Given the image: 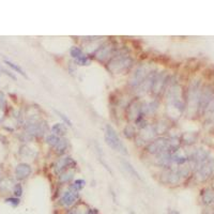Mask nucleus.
<instances>
[{
    "instance_id": "39448f33",
    "label": "nucleus",
    "mask_w": 214,
    "mask_h": 214,
    "mask_svg": "<svg viewBox=\"0 0 214 214\" xmlns=\"http://www.w3.org/2000/svg\"><path fill=\"white\" fill-rule=\"evenodd\" d=\"M75 165L74 160L71 156H63L61 159H59L57 161V163L55 164V170L57 174H61L64 170H66L68 168H72V166Z\"/></svg>"
},
{
    "instance_id": "f8f14e48",
    "label": "nucleus",
    "mask_w": 214,
    "mask_h": 214,
    "mask_svg": "<svg viewBox=\"0 0 214 214\" xmlns=\"http://www.w3.org/2000/svg\"><path fill=\"white\" fill-rule=\"evenodd\" d=\"M60 140H61V138H60L59 136L55 135V134H51V135H48L46 137V142L49 145V146L54 147V148L59 144Z\"/></svg>"
},
{
    "instance_id": "aec40b11",
    "label": "nucleus",
    "mask_w": 214,
    "mask_h": 214,
    "mask_svg": "<svg viewBox=\"0 0 214 214\" xmlns=\"http://www.w3.org/2000/svg\"><path fill=\"white\" fill-rule=\"evenodd\" d=\"M13 192H14V195L16 196L17 198L21 197V194H23V186H21V185L18 183V184H16L14 186V189H13Z\"/></svg>"
},
{
    "instance_id": "1a4fd4ad",
    "label": "nucleus",
    "mask_w": 214,
    "mask_h": 214,
    "mask_svg": "<svg viewBox=\"0 0 214 214\" xmlns=\"http://www.w3.org/2000/svg\"><path fill=\"white\" fill-rule=\"evenodd\" d=\"M121 164H122L123 168H124V169L126 170V171L129 172V174L131 175V176L135 177V178H137V179H139V180H140L139 174H138V172L136 171L135 169H134V167L131 165V164L129 163V162H127V161H124V160H122V161H121Z\"/></svg>"
},
{
    "instance_id": "4be33fe9",
    "label": "nucleus",
    "mask_w": 214,
    "mask_h": 214,
    "mask_svg": "<svg viewBox=\"0 0 214 214\" xmlns=\"http://www.w3.org/2000/svg\"><path fill=\"white\" fill-rule=\"evenodd\" d=\"M0 72H3L6 75H8L9 77H11L12 79H14V81H16V76H15L13 73H11L10 71H8V70H6L4 68H2V66H0Z\"/></svg>"
},
{
    "instance_id": "4468645a",
    "label": "nucleus",
    "mask_w": 214,
    "mask_h": 214,
    "mask_svg": "<svg viewBox=\"0 0 214 214\" xmlns=\"http://www.w3.org/2000/svg\"><path fill=\"white\" fill-rule=\"evenodd\" d=\"M85 181L84 180H81V179H78V180H75L74 183L73 184H71L70 186V190H72V191H75V192H78L81 191V189H83L84 186H85Z\"/></svg>"
},
{
    "instance_id": "a211bd4d",
    "label": "nucleus",
    "mask_w": 214,
    "mask_h": 214,
    "mask_svg": "<svg viewBox=\"0 0 214 214\" xmlns=\"http://www.w3.org/2000/svg\"><path fill=\"white\" fill-rule=\"evenodd\" d=\"M72 178H73V172L72 171H66V174H63L62 176H60L59 180H60V182L64 183V182L70 181Z\"/></svg>"
},
{
    "instance_id": "f257e3e1",
    "label": "nucleus",
    "mask_w": 214,
    "mask_h": 214,
    "mask_svg": "<svg viewBox=\"0 0 214 214\" xmlns=\"http://www.w3.org/2000/svg\"><path fill=\"white\" fill-rule=\"evenodd\" d=\"M105 141L115 151H118V152L122 153V154H127L126 147L121 141L120 137L116 133V131L108 124L105 126Z\"/></svg>"
},
{
    "instance_id": "423d86ee",
    "label": "nucleus",
    "mask_w": 214,
    "mask_h": 214,
    "mask_svg": "<svg viewBox=\"0 0 214 214\" xmlns=\"http://www.w3.org/2000/svg\"><path fill=\"white\" fill-rule=\"evenodd\" d=\"M78 193L75 191H72V190H69L68 192L62 195V197L60 198V205L63 207H71L77 201L78 199Z\"/></svg>"
},
{
    "instance_id": "2eb2a0df",
    "label": "nucleus",
    "mask_w": 214,
    "mask_h": 214,
    "mask_svg": "<svg viewBox=\"0 0 214 214\" xmlns=\"http://www.w3.org/2000/svg\"><path fill=\"white\" fill-rule=\"evenodd\" d=\"M70 54L74 59H77V58H79L81 56H83V51H81V48H78V47L73 46L70 51Z\"/></svg>"
},
{
    "instance_id": "393cba45",
    "label": "nucleus",
    "mask_w": 214,
    "mask_h": 214,
    "mask_svg": "<svg viewBox=\"0 0 214 214\" xmlns=\"http://www.w3.org/2000/svg\"><path fill=\"white\" fill-rule=\"evenodd\" d=\"M68 214H78V212H77V211H71V212H69Z\"/></svg>"
},
{
    "instance_id": "6ab92c4d",
    "label": "nucleus",
    "mask_w": 214,
    "mask_h": 214,
    "mask_svg": "<svg viewBox=\"0 0 214 214\" xmlns=\"http://www.w3.org/2000/svg\"><path fill=\"white\" fill-rule=\"evenodd\" d=\"M55 112H56V114L58 115V116L60 117V118L62 119V120L64 121V122H66V124H68L69 126H72V121H71L70 119H69L68 117L66 116V115H64V114H62V112H60L59 110H55Z\"/></svg>"
},
{
    "instance_id": "ddd939ff",
    "label": "nucleus",
    "mask_w": 214,
    "mask_h": 214,
    "mask_svg": "<svg viewBox=\"0 0 214 214\" xmlns=\"http://www.w3.org/2000/svg\"><path fill=\"white\" fill-rule=\"evenodd\" d=\"M69 144H68V140L64 139V138H61V140L59 141V144L57 145V146L55 147V150L56 152L58 153H63L64 151L66 150V148H68Z\"/></svg>"
},
{
    "instance_id": "dca6fc26",
    "label": "nucleus",
    "mask_w": 214,
    "mask_h": 214,
    "mask_svg": "<svg viewBox=\"0 0 214 214\" xmlns=\"http://www.w3.org/2000/svg\"><path fill=\"white\" fill-rule=\"evenodd\" d=\"M76 60V63L77 64H79V66H89V63H90V60H89V58L87 57V56H81L79 58H77V59H75Z\"/></svg>"
},
{
    "instance_id": "f03ea898",
    "label": "nucleus",
    "mask_w": 214,
    "mask_h": 214,
    "mask_svg": "<svg viewBox=\"0 0 214 214\" xmlns=\"http://www.w3.org/2000/svg\"><path fill=\"white\" fill-rule=\"evenodd\" d=\"M132 64V59L125 55L119 56V57H114L108 63V69L112 73H122L124 71H127Z\"/></svg>"
},
{
    "instance_id": "b1692460",
    "label": "nucleus",
    "mask_w": 214,
    "mask_h": 214,
    "mask_svg": "<svg viewBox=\"0 0 214 214\" xmlns=\"http://www.w3.org/2000/svg\"><path fill=\"white\" fill-rule=\"evenodd\" d=\"M168 214H180V213H179L178 211H176V210H170Z\"/></svg>"
},
{
    "instance_id": "9b49d317",
    "label": "nucleus",
    "mask_w": 214,
    "mask_h": 214,
    "mask_svg": "<svg viewBox=\"0 0 214 214\" xmlns=\"http://www.w3.org/2000/svg\"><path fill=\"white\" fill-rule=\"evenodd\" d=\"M4 63L6 64H8L9 66H10L11 69H12V70H14L15 72H17V73H19V74L21 75H23L24 77H26V78H27V74H26L25 73V71L23 70V69L21 68V66H17V64H15L14 62H12V61H9V60H4Z\"/></svg>"
},
{
    "instance_id": "5701e85b",
    "label": "nucleus",
    "mask_w": 214,
    "mask_h": 214,
    "mask_svg": "<svg viewBox=\"0 0 214 214\" xmlns=\"http://www.w3.org/2000/svg\"><path fill=\"white\" fill-rule=\"evenodd\" d=\"M85 214H98V211H96V209H89Z\"/></svg>"
},
{
    "instance_id": "6e6552de",
    "label": "nucleus",
    "mask_w": 214,
    "mask_h": 214,
    "mask_svg": "<svg viewBox=\"0 0 214 214\" xmlns=\"http://www.w3.org/2000/svg\"><path fill=\"white\" fill-rule=\"evenodd\" d=\"M112 51H114V48H112V46H110V45H103L101 48H99L98 53H96V58H98L99 60H104L105 58H107L108 56L111 55Z\"/></svg>"
},
{
    "instance_id": "0eeeda50",
    "label": "nucleus",
    "mask_w": 214,
    "mask_h": 214,
    "mask_svg": "<svg viewBox=\"0 0 214 214\" xmlns=\"http://www.w3.org/2000/svg\"><path fill=\"white\" fill-rule=\"evenodd\" d=\"M31 174V167L30 165L26 163H21L17 165L16 169H15V175L16 178L21 180V179H26L29 175Z\"/></svg>"
},
{
    "instance_id": "7ed1b4c3",
    "label": "nucleus",
    "mask_w": 214,
    "mask_h": 214,
    "mask_svg": "<svg viewBox=\"0 0 214 214\" xmlns=\"http://www.w3.org/2000/svg\"><path fill=\"white\" fill-rule=\"evenodd\" d=\"M150 70H149L148 66H141L139 68L136 69V71L134 72V74L132 75V77L130 78V84L134 87L139 86L147 77L150 75Z\"/></svg>"
},
{
    "instance_id": "20e7f679",
    "label": "nucleus",
    "mask_w": 214,
    "mask_h": 214,
    "mask_svg": "<svg viewBox=\"0 0 214 214\" xmlns=\"http://www.w3.org/2000/svg\"><path fill=\"white\" fill-rule=\"evenodd\" d=\"M169 147V140L165 139V138H161V139H157L155 141H153L152 144H150L147 148L149 153H152V154H155V153H163L167 151V148Z\"/></svg>"
},
{
    "instance_id": "f3484780",
    "label": "nucleus",
    "mask_w": 214,
    "mask_h": 214,
    "mask_svg": "<svg viewBox=\"0 0 214 214\" xmlns=\"http://www.w3.org/2000/svg\"><path fill=\"white\" fill-rule=\"evenodd\" d=\"M213 201H214V194L212 192H207L204 195V202L206 205H209Z\"/></svg>"
},
{
    "instance_id": "9d476101",
    "label": "nucleus",
    "mask_w": 214,
    "mask_h": 214,
    "mask_svg": "<svg viewBox=\"0 0 214 214\" xmlns=\"http://www.w3.org/2000/svg\"><path fill=\"white\" fill-rule=\"evenodd\" d=\"M51 131H53V133L55 134V135L57 136H63L66 135V126H64L62 123H56V124L53 125V127H51Z\"/></svg>"
},
{
    "instance_id": "412c9836",
    "label": "nucleus",
    "mask_w": 214,
    "mask_h": 214,
    "mask_svg": "<svg viewBox=\"0 0 214 214\" xmlns=\"http://www.w3.org/2000/svg\"><path fill=\"white\" fill-rule=\"evenodd\" d=\"M6 202L10 204L11 206H13V207H17L19 205V198H17V197H15V198H6Z\"/></svg>"
}]
</instances>
